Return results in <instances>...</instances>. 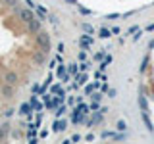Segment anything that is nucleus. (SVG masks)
I'll return each mask as SVG.
<instances>
[{
    "instance_id": "2",
    "label": "nucleus",
    "mask_w": 154,
    "mask_h": 144,
    "mask_svg": "<svg viewBox=\"0 0 154 144\" xmlns=\"http://www.w3.org/2000/svg\"><path fill=\"white\" fill-rule=\"evenodd\" d=\"M17 16L21 17V21H25V23H29L33 17H35V16H33V12H31V10H25V8L17 10Z\"/></svg>"
},
{
    "instance_id": "13",
    "label": "nucleus",
    "mask_w": 154,
    "mask_h": 144,
    "mask_svg": "<svg viewBox=\"0 0 154 144\" xmlns=\"http://www.w3.org/2000/svg\"><path fill=\"white\" fill-rule=\"evenodd\" d=\"M69 71H71V73H75V71H77V65L75 64H69Z\"/></svg>"
},
{
    "instance_id": "5",
    "label": "nucleus",
    "mask_w": 154,
    "mask_h": 144,
    "mask_svg": "<svg viewBox=\"0 0 154 144\" xmlns=\"http://www.w3.org/2000/svg\"><path fill=\"white\" fill-rule=\"evenodd\" d=\"M29 29H31V31H35V33L41 31V21H38V17H33L31 21H29Z\"/></svg>"
},
{
    "instance_id": "8",
    "label": "nucleus",
    "mask_w": 154,
    "mask_h": 144,
    "mask_svg": "<svg viewBox=\"0 0 154 144\" xmlns=\"http://www.w3.org/2000/svg\"><path fill=\"white\" fill-rule=\"evenodd\" d=\"M85 81H87V75H77V85H85Z\"/></svg>"
},
{
    "instance_id": "9",
    "label": "nucleus",
    "mask_w": 154,
    "mask_h": 144,
    "mask_svg": "<svg viewBox=\"0 0 154 144\" xmlns=\"http://www.w3.org/2000/svg\"><path fill=\"white\" fill-rule=\"evenodd\" d=\"M4 4L10 8H14V6H17V0H4Z\"/></svg>"
},
{
    "instance_id": "7",
    "label": "nucleus",
    "mask_w": 154,
    "mask_h": 144,
    "mask_svg": "<svg viewBox=\"0 0 154 144\" xmlns=\"http://www.w3.org/2000/svg\"><path fill=\"white\" fill-rule=\"evenodd\" d=\"M6 134H8V125H2V127H0V140H2Z\"/></svg>"
},
{
    "instance_id": "4",
    "label": "nucleus",
    "mask_w": 154,
    "mask_h": 144,
    "mask_svg": "<svg viewBox=\"0 0 154 144\" xmlns=\"http://www.w3.org/2000/svg\"><path fill=\"white\" fill-rule=\"evenodd\" d=\"M2 96H6V98H12V96H14V85L4 83V86H2Z\"/></svg>"
},
{
    "instance_id": "6",
    "label": "nucleus",
    "mask_w": 154,
    "mask_h": 144,
    "mask_svg": "<svg viewBox=\"0 0 154 144\" xmlns=\"http://www.w3.org/2000/svg\"><path fill=\"white\" fill-rule=\"evenodd\" d=\"M143 119H144V123H146V127H148V131H154V127H152V121H150V117L146 115V110L143 112Z\"/></svg>"
},
{
    "instance_id": "11",
    "label": "nucleus",
    "mask_w": 154,
    "mask_h": 144,
    "mask_svg": "<svg viewBox=\"0 0 154 144\" xmlns=\"http://www.w3.org/2000/svg\"><path fill=\"white\" fill-rule=\"evenodd\" d=\"M125 129H127L125 121H118V131H125Z\"/></svg>"
},
{
    "instance_id": "10",
    "label": "nucleus",
    "mask_w": 154,
    "mask_h": 144,
    "mask_svg": "<svg viewBox=\"0 0 154 144\" xmlns=\"http://www.w3.org/2000/svg\"><path fill=\"white\" fill-rule=\"evenodd\" d=\"M100 37H102V38H108L110 37V31H108V29H100Z\"/></svg>"
},
{
    "instance_id": "12",
    "label": "nucleus",
    "mask_w": 154,
    "mask_h": 144,
    "mask_svg": "<svg viewBox=\"0 0 154 144\" xmlns=\"http://www.w3.org/2000/svg\"><path fill=\"white\" fill-rule=\"evenodd\" d=\"M42 60H45V56H42V52H41V54H37V56H35V62H37V64H42Z\"/></svg>"
},
{
    "instance_id": "1",
    "label": "nucleus",
    "mask_w": 154,
    "mask_h": 144,
    "mask_svg": "<svg viewBox=\"0 0 154 144\" xmlns=\"http://www.w3.org/2000/svg\"><path fill=\"white\" fill-rule=\"evenodd\" d=\"M35 40H37V44L41 46V50H42V52H48V50H50V46H52V44H50V35H48V33L38 31Z\"/></svg>"
},
{
    "instance_id": "3",
    "label": "nucleus",
    "mask_w": 154,
    "mask_h": 144,
    "mask_svg": "<svg viewBox=\"0 0 154 144\" xmlns=\"http://www.w3.org/2000/svg\"><path fill=\"white\" fill-rule=\"evenodd\" d=\"M4 81H6V83H10V85H16L17 81H19V77H17L16 71H8V73L4 75Z\"/></svg>"
},
{
    "instance_id": "15",
    "label": "nucleus",
    "mask_w": 154,
    "mask_h": 144,
    "mask_svg": "<svg viewBox=\"0 0 154 144\" xmlns=\"http://www.w3.org/2000/svg\"><path fill=\"white\" fill-rule=\"evenodd\" d=\"M27 112H29V106L25 104V106H23V108H21V113H27Z\"/></svg>"
},
{
    "instance_id": "14",
    "label": "nucleus",
    "mask_w": 154,
    "mask_h": 144,
    "mask_svg": "<svg viewBox=\"0 0 154 144\" xmlns=\"http://www.w3.org/2000/svg\"><path fill=\"white\" fill-rule=\"evenodd\" d=\"M141 106H143V108H144V110H146V100H144V98H143V96H141Z\"/></svg>"
}]
</instances>
